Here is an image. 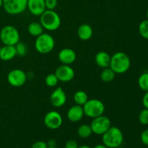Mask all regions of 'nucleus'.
<instances>
[{
    "mask_svg": "<svg viewBox=\"0 0 148 148\" xmlns=\"http://www.w3.org/2000/svg\"><path fill=\"white\" fill-rule=\"evenodd\" d=\"M45 82L49 87H54L57 85L59 79L55 74H49V75L46 76Z\"/></svg>",
    "mask_w": 148,
    "mask_h": 148,
    "instance_id": "25",
    "label": "nucleus"
},
{
    "mask_svg": "<svg viewBox=\"0 0 148 148\" xmlns=\"http://www.w3.org/2000/svg\"><path fill=\"white\" fill-rule=\"evenodd\" d=\"M31 148H48L47 143L43 141H37L32 145Z\"/></svg>",
    "mask_w": 148,
    "mask_h": 148,
    "instance_id": "30",
    "label": "nucleus"
},
{
    "mask_svg": "<svg viewBox=\"0 0 148 148\" xmlns=\"http://www.w3.org/2000/svg\"><path fill=\"white\" fill-rule=\"evenodd\" d=\"M7 81L12 86L16 88L21 87L24 85L27 81V75L21 69H13L7 75Z\"/></svg>",
    "mask_w": 148,
    "mask_h": 148,
    "instance_id": "9",
    "label": "nucleus"
},
{
    "mask_svg": "<svg viewBox=\"0 0 148 148\" xmlns=\"http://www.w3.org/2000/svg\"><path fill=\"white\" fill-rule=\"evenodd\" d=\"M54 46V39L49 33H43L38 36L35 42V47L36 51L42 54L50 53L53 49Z\"/></svg>",
    "mask_w": 148,
    "mask_h": 148,
    "instance_id": "4",
    "label": "nucleus"
},
{
    "mask_svg": "<svg viewBox=\"0 0 148 148\" xmlns=\"http://www.w3.org/2000/svg\"><path fill=\"white\" fill-rule=\"evenodd\" d=\"M17 55L14 46H6L1 47L0 52V59L3 61H9L14 58Z\"/></svg>",
    "mask_w": 148,
    "mask_h": 148,
    "instance_id": "16",
    "label": "nucleus"
},
{
    "mask_svg": "<svg viewBox=\"0 0 148 148\" xmlns=\"http://www.w3.org/2000/svg\"><path fill=\"white\" fill-rule=\"evenodd\" d=\"M140 140L141 142L145 145L148 146V129L144 130L140 135Z\"/></svg>",
    "mask_w": 148,
    "mask_h": 148,
    "instance_id": "29",
    "label": "nucleus"
},
{
    "mask_svg": "<svg viewBox=\"0 0 148 148\" xmlns=\"http://www.w3.org/2000/svg\"><path fill=\"white\" fill-rule=\"evenodd\" d=\"M59 59L63 64L69 65L71 64L74 63L75 61L76 60V53L75 51L72 50L71 49H63L59 51Z\"/></svg>",
    "mask_w": 148,
    "mask_h": 148,
    "instance_id": "14",
    "label": "nucleus"
},
{
    "mask_svg": "<svg viewBox=\"0 0 148 148\" xmlns=\"http://www.w3.org/2000/svg\"><path fill=\"white\" fill-rule=\"evenodd\" d=\"M44 124L50 130H57L62 126L63 119L58 111H51L46 114L44 117Z\"/></svg>",
    "mask_w": 148,
    "mask_h": 148,
    "instance_id": "10",
    "label": "nucleus"
},
{
    "mask_svg": "<svg viewBox=\"0 0 148 148\" xmlns=\"http://www.w3.org/2000/svg\"><path fill=\"white\" fill-rule=\"evenodd\" d=\"M46 8L49 10H53L57 6V0H45Z\"/></svg>",
    "mask_w": 148,
    "mask_h": 148,
    "instance_id": "28",
    "label": "nucleus"
},
{
    "mask_svg": "<svg viewBox=\"0 0 148 148\" xmlns=\"http://www.w3.org/2000/svg\"><path fill=\"white\" fill-rule=\"evenodd\" d=\"M84 115L82 106L77 104L71 107L67 111V118L72 122H78L82 119Z\"/></svg>",
    "mask_w": 148,
    "mask_h": 148,
    "instance_id": "15",
    "label": "nucleus"
},
{
    "mask_svg": "<svg viewBox=\"0 0 148 148\" xmlns=\"http://www.w3.org/2000/svg\"><path fill=\"white\" fill-rule=\"evenodd\" d=\"M139 33L142 37L148 40V19L141 22L139 25Z\"/></svg>",
    "mask_w": 148,
    "mask_h": 148,
    "instance_id": "24",
    "label": "nucleus"
},
{
    "mask_svg": "<svg viewBox=\"0 0 148 148\" xmlns=\"http://www.w3.org/2000/svg\"><path fill=\"white\" fill-rule=\"evenodd\" d=\"M40 23L46 30L54 31L60 27L61 18L54 10H46L40 16Z\"/></svg>",
    "mask_w": 148,
    "mask_h": 148,
    "instance_id": "3",
    "label": "nucleus"
},
{
    "mask_svg": "<svg viewBox=\"0 0 148 148\" xmlns=\"http://www.w3.org/2000/svg\"><path fill=\"white\" fill-rule=\"evenodd\" d=\"M27 7L35 16H40L46 10L45 0H27Z\"/></svg>",
    "mask_w": 148,
    "mask_h": 148,
    "instance_id": "13",
    "label": "nucleus"
},
{
    "mask_svg": "<svg viewBox=\"0 0 148 148\" xmlns=\"http://www.w3.org/2000/svg\"><path fill=\"white\" fill-rule=\"evenodd\" d=\"M139 121L143 125H148V109L145 108L139 114Z\"/></svg>",
    "mask_w": 148,
    "mask_h": 148,
    "instance_id": "27",
    "label": "nucleus"
},
{
    "mask_svg": "<svg viewBox=\"0 0 148 148\" xmlns=\"http://www.w3.org/2000/svg\"><path fill=\"white\" fill-rule=\"evenodd\" d=\"M131 61L127 53L116 52L111 57L109 67L116 74H124L130 69Z\"/></svg>",
    "mask_w": 148,
    "mask_h": 148,
    "instance_id": "1",
    "label": "nucleus"
},
{
    "mask_svg": "<svg viewBox=\"0 0 148 148\" xmlns=\"http://www.w3.org/2000/svg\"><path fill=\"white\" fill-rule=\"evenodd\" d=\"M43 27L40 23L38 22H32L27 27V31L31 36L38 37L43 33Z\"/></svg>",
    "mask_w": 148,
    "mask_h": 148,
    "instance_id": "19",
    "label": "nucleus"
},
{
    "mask_svg": "<svg viewBox=\"0 0 148 148\" xmlns=\"http://www.w3.org/2000/svg\"><path fill=\"white\" fill-rule=\"evenodd\" d=\"M111 127V122L110 119L103 115L94 118L90 124L92 133L98 135H103Z\"/></svg>",
    "mask_w": 148,
    "mask_h": 148,
    "instance_id": "8",
    "label": "nucleus"
},
{
    "mask_svg": "<svg viewBox=\"0 0 148 148\" xmlns=\"http://www.w3.org/2000/svg\"><path fill=\"white\" fill-rule=\"evenodd\" d=\"M102 136L103 144L108 148L120 147L124 142L122 132L116 127H111Z\"/></svg>",
    "mask_w": 148,
    "mask_h": 148,
    "instance_id": "2",
    "label": "nucleus"
},
{
    "mask_svg": "<svg viewBox=\"0 0 148 148\" xmlns=\"http://www.w3.org/2000/svg\"><path fill=\"white\" fill-rule=\"evenodd\" d=\"M1 46H0V52H1Z\"/></svg>",
    "mask_w": 148,
    "mask_h": 148,
    "instance_id": "40",
    "label": "nucleus"
},
{
    "mask_svg": "<svg viewBox=\"0 0 148 148\" xmlns=\"http://www.w3.org/2000/svg\"><path fill=\"white\" fill-rule=\"evenodd\" d=\"M92 134V129H91L90 125H88V124H82L79 126L77 130V134L81 138H88L90 137Z\"/></svg>",
    "mask_w": 148,
    "mask_h": 148,
    "instance_id": "20",
    "label": "nucleus"
},
{
    "mask_svg": "<svg viewBox=\"0 0 148 148\" xmlns=\"http://www.w3.org/2000/svg\"><path fill=\"white\" fill-rule=\"evenodd\" d=\"M93 148H108V147H107L106 146L104 145L103 144H99V145H95Z\"/></svg>",
    "mask_w": 148,
    "mask_h": 148,
    "instance_id": "34",
    "label": "nucleus"
},
{
    "mask_svg": "<svg viewBox=\"0 0 148 148\" xmlns=\"http://www.w3.org/2000/svg\"><path fill=\"white\" fill-rule=\"evenodd\" d=\"M84 114L90 118H95L103 115L105 111L103 103L98 99L88 100L83 105Z\"/></svg>",
    "mask_w": 148,
    "mask_h": 148,
    "instance_id": "6",
    "label": "nucleus"
},
{
    "mask_svg": "<svg viewBox=\"0 0 148 148\" xmlns=\"http://www.w3.org/2000/svg\"><path fill=\"white\" fill-rule=\"evenodd\" d=\"M48 148H58L56 147H48Z\"/></svg>",
    "mask_w": 148,
    "mask_h": 148,
    "instance_id": "38",
    "label": "nucleus"
},
{
    "mask_svg": "<svg viewBox=\"0 0 148 148\" xmlns=\"http://www.w3.org/2000/svg\"><path fill=\"white\" fill-rule=\"evenodd\" d=\"M27 6V0H3L2 7L6 12L12 15L23 13Z\"/></svg>",
    "mask_w": 148,
    "mask_h": 148,
    "instance_id": "7",
    "label": "nucleus"
},
{
    "mask_svg": "<svg viewBox=\"0 0 148 148\" xmlns=\"http://www.w3.org/2000/svg\"><path fill=\"white\" fill-rule=\"evenodd\" d=\"M116 73L110 67L104 68L101 73V78L103 82H111L115 77Z\"/></svg>",
    "mask_w": 148,
    "mask_h": 148,
    "instance_id": "21",
    "label": "nucleus"
},
{
    "mask_svg": "<svg viewBox=\"0 0 148 148\" xmlns=\"http://www.w3.org/2000/svg\"><path fill=\"white\" fill-rule=\"evenodd\" d=\"M74 101L77 105L83 106L88 101V95L85 92L82 90L77 91L74 95Z\"/></svg>",
    "mask_w": 148,
    "mask_h": 148,
    "instance_id": "22",
    "label": "nucleus"
},
{
    "mask_svg": "<svg viewBox=\"0 0 148 148\" xmlns=\"http://www.w3.org/2000/svg\"><path fill=\"white\" fill-rule=\"evenodd\" d=\"M116 148H123V147H121V146H120V147H116Z\"/></svg>",
    "mask_w": 148,
    "mask_h": 148,
    "instance_id": "39",
    "label": "nucleus"
},
{
    "mask_svg": "<svg viewBox=\"0 0 148 148\" xmlns=\"http://www.w3.org/2000/svg\"><path fill=\"white\" fill-rule=\"evenodd\" d=\"M14 46H15L17 55L20 56H24L26 54V53H27V47H26L25 43L18 42Z\"/></svg>",
    "mask_w": 148,
    "mask_h": 148,
    "instance_id": "26",
    "label": "nucleus"
},
{
    "mask_svg": "<svg viewBox=\"0 0 148 148\" xmlns=\"http://www.w3.org/2000/svg\"><path fill=\"white\" fill-rule=\"evenodd\" d=\"M78 148H91L90 146L87 145H80L78 147Z\"/></svg>",
    "mask_w": 148,
    "mask_h": 148,
    "instance_id": "35",
    "label": "nucleus"
},
{
    "mask_svg": "<svg viewBox=\"0 0 148 148\" xmlns=\"http://www.w3.org/2000/svg\"><path fill=\"white\" fill-rule=\"evenodd\" d=\"M143 104L145 108L148 109V91L145 92L144 96L143 98Z\"/></svg>",
    "mask_w": 148,
    "mask_h": 148,
    "instance_id": "32",
    "label": "nucleus"
},
{
    "mask_svg": "<svg viewBox=\"0 0 148 148\" xmlns=\"http://www.w3.org/2000/svg\"><path fill=\"white\" fill-rule=\"evenodd\" d=\"M55 75L59 81L67 82L72 80L75 77V71L69 65L63 64L56 69Z\"/></svg>",
    "mask_w": 148,
    "mask_h": 148,
    "instance_id": "11",
    "label": "nucleus"
},
{
    "mask_svg": "<svg viewBox=\"0 0 148 148\" xmlns=\"http://www.w3.org/2000/svg\"><path fill=\"white\" fill-rule=\"evenodd\" d=\"M56 142L53 139H51V140H49V142L47 143L48 147H56Z\"/></svg>",
    "mask_w": 148,
    "mask_h": 148,
    "instance_id": "33",
    "label": "nucleus"
},
{
    "mask_svg": "<svg viewBox=\"0 0 148 148\" xmlns=\"http://www.w3.org/2000/svg\"><path fill=\"white\" fill-rule=\"evenodd\" d=\"M3 6V0H0V8Z\"/></svg>",
    "mask_w": 148,
    "mask_h": 148,
    "instance_id": "36",
    "label": "nucleus"
},
{
    "mask_svg": "<svg viewBox=\"0 0 148 148\" xmlns=\"http://www.w3.org/2000/svg\"><path fill=\"white\" fill-rule=\"evenodd\" d=\"M146 15H147V19H148V10L147 11V13H146Z\"/></svg>",
    "mask_w": 148,
    "mask_h": 148,
    "instance_id": "37",
    "label": "nucleus"
},
{
    "mask_svg": "<svg viewBox=\"0 0 148 148\" xmlns=\"http://www.w3.org/2000/svg\"><path fill=\"white\" fill-rule=\"evenodd\" d=\"M78 147H79V145L75 140H70L66 142L64 148H78Z\"/></svg>",
    "mask_w": 148,
    "mask_h": 148,
    "instance_id": "31",
    "label": "nucleus"
},
{
    "mask_svg": "<svg viewBox=\"0 0 148 148\" xmlns=\"http://www.w3.org/2000/svg\"><path fill=\"white\" fill-rule=\"evenodd\" d=\"M138 85L142 90L148 91V72H144L139 77Z\"/></svg>",
    "mask_w": 148,
    "mask_h": 148,
    "instance_id": "23",
    "label": "nucleus"
},
{
    "mask_svg": "<svg viewBox=\"0 0 148 148\" xmlns=\"http://www.w3.org/2000/svg\"><path fill=\"white\" fill-rule=\"evenodd\" d=\"M92 28L88 24H83L79 27L77 30V35L79 39L82 40H88L91 38L92 36Z\"/></svg>",
    "mask_w": 148,
    "mask_h": 148,
    "instance_id": "18",
    "label": "nucleus"
},
{
    "mask_svg": "<svg viewBox=\"0 0 148 148\" xmlns=\"http://www.w3.org/2000/svg\"><path fill=\"white\" fill-rule=\"evenodd\" d=\"M50 101L52 106L56 108L63 106L66 101V95L64 90L60 87L55 89L51 94Z\"/></svg>",
    "mask_w": 148,
    "mask_h": 148,
    "instance_id": "12",
    "label": "nucleus"
},
{
    "mask_svg": "<svg viewBox=\"0 0 148 148\" xmlns=\"http://www.w3.org/2000/svg\"><path fill=\"white\" fill-rule=\"evenodd\" d=\"M0 40L6 46H15L20 40V33L14 26L6 25L0 31Z\"/></svg>",
    "mask_w": 148,
    "mask_h": 148,
    "instance_id": "5",
    "label": "nucleus"
},
{
    "mask_svg": "<svg viewBox=\"0 0 148 148\" xmlns=\"http://www.w3.org/2000/svg\"><path fill=\"white\" fill-rule=\"evenodd\" d=\"M111 57L109 53L106 51H100L95 56V62L101 68L109 67Z\"/></svg>",
    "mask_w": 148,
    "mask_h": 148,
    "instance_id": "17",
    "label": "nucleus"
}]
</instances>
